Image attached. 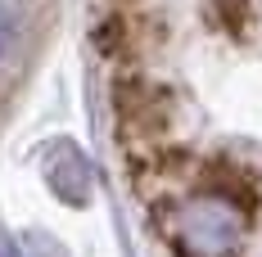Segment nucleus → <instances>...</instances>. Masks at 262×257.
Instances as JSON below:
<instances>
[{"instance_id":"nucleus-1","label":"nucleus","mask_w":262,"mask_h":257,"mask_svg":"<svg viewBox=\"0 0 262 257\" xmlns=\"http://www.w3.org/2000/svg\"><path fill=\"white\" fill-rule=\"evenodd\" d=\"M167 235L185 257H231L244 239V207L222 190H194L172 203Z\"/></svg>"},{"instance_id":"nucleus-2","label":"nucleus","mask_w":262,"mask_h":257,"mask_svg":"<svg viewBox=\"0 0 262 257\" xmlns=\"http://www.w3.org/2000/svg\"><path fill=\"white\" fill-rule=\"evenodd\" d=\"M46 176H50V190L59 199H68V203H86L91 199V162L68 140H59L46 154Z\"/></svg>"},{"instance_id":"nucleus-3","label":"nucleus","mask_w":262,"mask_h":257,"mask_svg":"<svg viewBox=\"0 0 262 257\" xmlns=\"http://www.w3.org/2000/svg\"><path fill=\"white\" fill-rule=\"evenodd\" d=\"M14 41H18V18H14V9L0 0V59L14 50Z\"/></svg>"}]
</instances>
